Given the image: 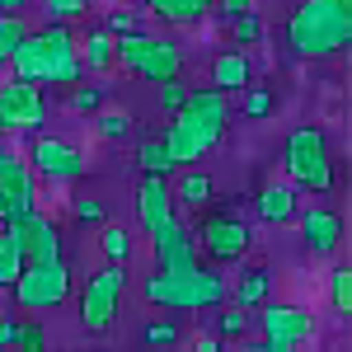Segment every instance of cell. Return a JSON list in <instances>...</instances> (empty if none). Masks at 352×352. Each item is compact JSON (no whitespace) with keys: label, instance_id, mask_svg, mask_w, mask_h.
I'll return each mask as SVG.
<instances>
[{"label":"cell","instance_id":"18","mask_svg":"<svg viewBox=\"0 0 352 352\" xmlns=\"http://www.w3.org/2000/svg\"><path fill=\"white\" fill-rule=\"evenodd\" d=\"M254 212L272 226H282V221H296V188L292 184H263L258 197H254Z\"/></svg>","mask_w":352,"mask_h":352},{"label":"cell","instance_id":"17","mask_svg":"<svg viewBox=\"0 0 352 352\" xmlns=\"http://www.w3.org/2000/svg\"><path fill=\"white\" fill-rule=\"evenodd\" d=\"M155 254H160L164 272H188V268H197V235H192L184 221H174L160 240H155Z\"/></svg>","mask_w":352,"mask_h":352},{"label":"cell","instance_id":"19","mask_svg":"<svg viewBox=\"0 0 352 352\" xmlns=\"http://www.w3.org/2000/svg\"><path fill=\"white\" fill-rule=\"evenodd\" d=\"M212 85H217L221 94H240L244 85H249V56L240 52V43L212 61Z\"/></svg>","mask_w":352,"mask_h":352},{"label":"cell","instance_id":"38","mask_svg":"<svg viewBox=\"0 0 352 352\" xmlns=\"http://www.w3.org/2000/svg\"><path fill=\"white\" fill-rule=\"evenodd\" d=\"M71 212H76L80 221H104V202H94V197H76Z\"/></svg>","mask_w":352,"mask_h":352},{"label":"cell","instance_id":"5","mask_svg":"<svg viewBox=\"0 0 352 352\" xmlns=\"http://www.w3.org/2000/svg\"><path fill=\"white\" fill-rule=\"evenodd\" d=\"M258 324H263V343H244L249 352H296L320 333V320L300 305H282V300H263L258 305Z\"/></svg>","mask_w":352,"mask_h":352},{"label":"cell","instance_id":"16","mask_svg":"<svg viewBox=\"0 0 352 352\" xmlns=\"http://www.w3.org/2000/svg\"><path fill=\"white\" fill-rule=\"evenodd\" d=\"M296 221H300V235L310 244V254H333L338 240H343V217L329 212V207H310V212L296 207Z\"/></svg>","mask_w":352,"mask_h":352},{"label":"cell","instance_id":"36","mask_svg":"<svg viewBox=\"0 0 352 352\" xmlns=\"http://www.w3.org/2000/svg\"><path fill=\"white\" fill-rule=\"evenodd\" d=\"M43 343H47V333H43L38 324H24V320H19V333H14V348H24V352H38Z\"/></svg>","mask_w":352,"mask_h":352},{"label":"cell","instance_id":"22","mask_svg":"<svg viewBox=\"0 0 352 352\" xmlns=\"http://www.w3.org/2000/svg\"><path fill=\"white\" fill-rule=\"evenodd\" d=\"M174 202H184L188 212H202V207H212V179H207L202 169H188V164H184V174H179V188H174Z\"/></svg>","mask_w":352,"mask_h":352},{"label":"cell","instance_id":"15","mask_svg":"<svg viewBox=\"0 0 352 352\" xmlns=\"http://www.w3.org/2000/svg\"><path fill=\"white\" fill-rule=\"evenodd\" d=\"M47 66H52V47H47V38H43V33H24L19 47L10 52V66H5V71H14L19 80L47 85Z\"/></svg>","mask_w":352,"mask_h":352},{"label":"cell","instance_id":"4","mask_svg":"<svg viewBox=\"0 0 352 352\" xmlns=\"http://www.w3.org/2000/svg\"><path fill=\"white\" fill-rule=\"evenodd\" d=\"M113 66H122L127 76L136 80H174V76H184V47L174 43V38H155V33H118L113 38Z\"/></svg>","mask_w":352,"mask_h":352},{"label":"cell","instance_id":"24","mask_svg":"<svg viewBox=\"0 0 352 352\" xmlns=\"http://www.w3.org/2000/svg\"><path fill=\"white\" fill-rule=\"evenodd\" d=\"M268 296H272V268H249V272H244V282L235 287V305H244V310L263 305Z\"/></svg>","mask_w":352,"mask_h":352},{"label":"cell","instance_id":"26","mask_svg":"<svg viewBox=\"0 0 352 352\" xmlns=\"http://www.w3.org/2000/svg\"><path fill=\"white\" fill-rule=\"evenodd\" d=\"M43 5V19H56V24H76L94 10V0H38Z\"/></svg>","mask_w":352,"mask_h":352},{"label":"cell","instance_id":"8","mask_svg":"<svg viewBox=\"0 0 352 352\" xmlns=\"http://www.w3.org/2000/svg\"><path fill=\"white\" fill-rule=\"evenodd\" d=\"M127 263H109L104 272H94L80 292V324L89 333H109L113 320H118V305H122V292H127Z\"/></svg>","mask_w":352,"mask_h":352},{"label":"cell","instance_id":"33","mask_svg":"<svg viewBox=\"0 0 352 352\" xmlns=\"http://www.w3.org/2000/svg\"><path fill=\"white\" fill-rule=\"evenodd\" d=\"M188 89H192V85H184L179 76H174V80H160V109L164 113H179V109H184V99H188Z\"/></svg>","mask_w":352,"mask_h":352},{"label":"cell","instance_id":"25","mask_svg":"<svg viewBox=\"0 0 352 352\" xmlns=\"http://www.w3.org/2000/svg\"><path fill=\"white\" fill-rule=\"evenodd\" d=\"M136 164H141V174H174V160L164 151V136H146L136 146Z\"/></svg>","mask_w":352,"mask_h":352},{"label":"cell","instance_id":"32","mask_svg":"<svg viewBox=\"0 0 352 352\" xmlns=\"http://www.w3.org/2000/svg\"><path fill=\"white\" fill-rule=\"evenodd\" d=\"M226 24H230V33H235V43H258V38H263V24H258L254 10H244V14L226 19Z\"/></svg>","mask_w":352,"mask_h":352},{"label":"cell","instance_id":"2","mask_svg":"<svg viewBox=\"0 0 352 352\" xmlns=\"http://www.w3.org/2000/svg\"><path fill=\"white\" fill-rule=\"evenodd\" d=\"M352 43V0H300L287 19V47L296 56H333Z\"/></svg>","mask_w":352,"mask_h":352},{"label":"cell","instance_id":"39","mask_svg":"<svg viewBox=\"0 0 352 352\" xmlns=\"http://www.w3.org/2000/svg\"><path fill=\"white\" fill-rule=\"evenodd\" d=\"M104 28H109L113 38H118V33H132V28H136V19L127 14V10H113V14H109V24H104Z\"/></svg>","mask_w":352,"mask_h":352},{"label":"cell","instance_id":"14","mask_svg":"<svg viewBox=\"0 0 352 352\" xmlns=\"http://www.w3.org/2000/svg\"><path fill=\"white\" fill-rule=\"evenodd\" d=\"M14 230H19V244H24V263H33V258H61V226L52 217H43L38 207L14 221Z\"/></svg>","mask_w":352,"mask_h":352},{"label":"cell","instance_id":"10","mask_svg":"<svg viewBox=\"0 0 352 352\" xmlns=\"http://www.w3.org/2000/svg\"><path fill=\"white\" fill-rule=\"evenodd\" d=\"M28 169L43 174V179L71 184V179L85 174V151L71 146L66 136H33V146H28Z\"/></svg>","mask_w":352,"mask_h":352},{"label":"cell","instance_id":"30","mask_svg":"<svg viewBox=\"0 0 352 352\" xmlns=\"http://www.w3.org/2000/svg\"><path fill=\"white\" fill-rule=\"evenodd\" d=\"M329 300H333L338 315L352 310V268H333L329 272Z\"/></svg>","mask_w":352,"mask_h":352},{"label":"cell","instance_id":"11","mask_svg":"<svg viewBox=\"0 0 352 352\" xmlns=\"http://www.w3.org/2000/svg\"><path fill=\"white\" fill-rule=\"evenodd\" d=\"M33 179H38V174L28 169V160L10 155V151L0 146V207H5V221H19L38 207V184H33Z\"/></svg>","mask_w":352,"mask_h":352},{"label":"cell","instance_id":"20","mask_svg":"<svg viewBox=\"0 0 352 352\" xmlns=\"http://www.w3.org/2000/svg\"><path fill=\"white\" fill-rule=\"evenodd\" d=\"M151 14H160L164 24H197L207 10H217V0H141Z\"/></svg>","mask_w":352,"mask_h":352},{"label":"cell","instance_id":"12","mask_svg":"<svg viewBox=\"0 0 352 352\" xmlns=\"http://www.w3.org/2000/svg\"><path fill=\"white\" fill-rule=\"evenodd\" d=\"M136 217H141V226H146L151 244H155L164 230L179 221V217H174V192H169V184H164V174H146V179H141V192H136Z\"/></svg>","mask_w":352,"mask_h":352},{"label":"cell","instance_id":"1","mask_svg":"<svg viewBox=\"0 0 352 352\" xmlns=\"http://www.w3.org/2000/svg\"><path fill=\"white\" fill-rule=\"evenodd\" d=\"M169 118H174V122H169V132H164V151H169L174 169H184V164L202 160L221 136H226L230 94H221L217 85H212V89H188L184 109L169 113Z\"/></svg>","mask_w":352,"mask_h":352},{"label":"cell","instance_id":"31","mask_svg":"<svg viewBox=\"0 0 352 352\" xmlns=\"http://www.w3.org/2000/svg\"><path fill=\"white\" fill-rule=\"evenodd\" d=\"M99 104H104V85H71V94H66V109L71 113H94L99 109Z\"/></svg>","mask_w":352,"mask_h":352},{"label":"cell","instance_id":"37","mask_svg":"<svg viewBox=\"0 0 352 352\" xmlns=\"http://www.w3.org/2000/svg\"><path fill=\"white\" fill-rule=\"evenodd\" d=\"M151 348H160V343H179V329L164 324V320H155V324H146V333H141Z\"/></svg>","mask_w":352,"mask_h":352},{"label":"cell","instance_id":"35","mask_svg":"<svg viewBox=\"0 0 352 352\" xmlns=\"http://www.w3.org/2000/svg\"><path fill=\"white\" fill-rule=\"evenodd\" d=\"M221 333H226V338H244V333H249V315H244V305H235V310L221 315Z\"/></svg>","mask_w":352,"mask_h":352},{"label":"cell","instance_id":"29","mask_svg":"<svg viewBox=\"0 0 352 352\" xmlns=\"http://www.w3.org/2000/svg\"><path fill=\"white\" fill-rule=\"evenodd\" d=\"M28 33V24H24V14H0V71L10 66V52L19 47V38Z\"/></svg>","mask_w":352,"mask_h":352},{"label":"cell","instance_id":"23","mask_svg":"<svg viewBox=\"0 0 352 352\" xmlns=\"http://www.w3.org/2000/svg\"><path fill=\"white\" fill-rule=\"evenodd\" d=\"M76 52H80V66H89V71H109L113 66V33L109 28H89L85 43H76Z\"/></svg>","mask_w":352,"mask_h":352},{"label":"cell","instance_id":"28","mask_svg":"<svg viewBox=\"0 0 352 352\" xmlns=\"http://www.w3.org/2000/svg\"><path fill=\"white\" fill-rule=\"evenodd\" d=\"M99 249H104V258H109V263H127V258H132V235H127L122 226H104Z\"/></svg>","mask_w":352,"mask_h":352},{"label":"cell","instance_id":"7","mask_svg":"<svg viewBox=\"0 0 352 352\" xmlns=\"http://www.w3.org/2000/svg\"><path fill=\"white\" fill-rule=\"evenodd\" d=\"M71 296V268H66V258H33L24 263V272L14 277V300H19V310H52L61 300Z\"/></svg>","mask_w":352,"mask_h":352},{"label":"cell","instance_id":"42","mask_svg":"<svg viewBox=\"0 0 352 352\" xmlns=\"http://www.w3.org/2000/svg\"><path fill=\"white\" fill-rule=\"evenodd\" d=\"M33 0H0V14H24Z\"/></svg>","mask_w":352,"mask_h":352},{"label":"cell","instance_id":"3","mask_svg":"<svg viewBox=\"0 0 352 352\" xmlns=\"http://www.w3.org/2000/svg\"><path fill=\"white\" fill-rule=\"evenodd\" d=\"M230 296V282L221 277L217 268L197 263L188 272H155L146 277V300L151 305H164V310H212Z\"/></svg>","mask_w":352,"mask_h":352},{"label":"cell","instance_id":"40","mask_svg":"<svg viewBox=\"0 0 352 352\" xmlns=\"http://www.w3.org/2000/svg\"><path fill=\"white\" fill-rule=\"evenodd\" d=\"M217 5H221L226 19H235V14H244V10H254V0H217Z\"/></svg>","mask_w":352,"mask_h":352},{"label":"cell","instance_id":"6","mask_svg":"<svg viewBox=\"0 0 352 352\" xmlns=\"http://www.w3.org/2000/svg\"><path fill=\"white\" fill-rule=\"evenodd\" d=\"M287 174L296 188L329 192L333 188V160H329V141L320 127H296L287 136Z\"/></svg>","mask_w":352,"mask_h":352},{"label":"cell","instance_id":"27","mask_svg":"<svg viewBox=\"0 0 352 352\" xmlns=\"http://www.w3.org/2000/svg\"><path fill=\"white\" fill-rule=\"evenodd\" d=\"M94 127H99L104 141H122V136L132 132V113H122V109H94Z\"/></svg>","mask_w":352,"mask_h":352},{"label":"cell","instance_id":"41","mask_svg":"<svg viewBox=\"0 0 352 352\" xmlns=\"http://www.w3.org/2000/svg\"><path fill=\"white\" fill-rule=\"evenodd\" d=\"M14 333H19V320H0V348H14Z\"/></svg>","mask_w":352,"mask_h":352},{"label":"cell","instance_id":"21","mask_svg":"<svg viewBox=\"0 0 352 352\" xmlns=\"http://www.w3.org/2000/svg\"><path fill=\"white\" fill-rule=\"evenodd\" d=\"M24 272V244L14 221H0V287H14V277Z\"/></svg>","mask_w":352,"mask_h":352},{"label":"cell","instance_id":"9","mask_svg":"<svg viewBox=\"0 0 352 352\" xmlns=\"http://www.w3.org/2000/svg\"><path fill=\"white\" fill-rule=\"evenodd\" d=\"M47 118V104H43V89L33 80H14L0 85V132H38Z\"/></svg>","mask_w":352,"mask_h":352},{"label":"cell","instance_id":"34","mask_svg":"<svg viewBox=\"0 0 352 352\" xmlns=\"http://www.w3.org/2000/svg\"><path fill=\"white\" fill-rule=\"evenodd\" d=\"M240 94H244V113H249V118H268V113H272V89H254V85H244Z\"/></svg>","mask_w":352,"mask_h":352},{"label":"cell","instance_id":"13","mask_svg":"<svg viewBox=\"0 0 352 352\" xmlns=\"http://www.w3.org/2000/svg\"><path fill=\"white\" fill-rule=\"evenodd\" d=\"M197 235H202V249H207L212 263H235V258H244V249H249V226L235 221V217H212Z\"/></svg>","mask_w":352,"mask_h":352}]
</instances>
